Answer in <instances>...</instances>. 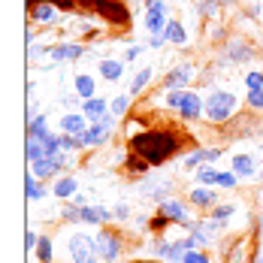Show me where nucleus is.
<instances>
[{
    "label": "nucleus",
    "instance_id": "nucleus-1",
    "mask_svg": "<svg viewBox=\"0 0 263 263\" xmlns=\"http://www.w3.org/2000/svg\"><path fill=\"white\" fill-rule=\"evenodd\" d=\"M130 148H133V155L145 158L152 166H160V163H166L179 152V133L166 130V127H152V130L133 133Z\"/></svg>",
    "mask_w": 263,
    "mask_h": 263
},
{
    "label": "nucleus",
    "instance_id": "nucleus-2",
    "mask_svg": "<svg viewBox=\"0 0 263 263\" xmlns=\"http://www.w3.org/2000/svg\"><path fill=\"white\" fill-rule=\"evenodd\" d=\"M115 130V112H103L100 118H94L91 121V127L85 133L76 136V145L79 148H91V145H106L109 142V136Z\"/></svg>",
    "mask_w": 263,
    "mask_h": 263
},
{
    "label": "nucleus",
    "instance_id": "nucleus-3",
    "mask_svg": "<svg viewBox=\"0 0 263 263\" xmlns=\"http://www.w3.org/2000/svg\"><path fill=\"white\" fill-rule=\"evenodd\" d=\"M236 112V97L233 91H212L203 103V115L209 118L212 124H224L230 115Z\"/></svg>",
    "mask_w": 263,
    "mask_h": 263
},
{
    "label": "nucleus",
    "instance_id": "nucleus-4",
    "mask_svg": "<svg viewBox=\"0 0 263 263\" xmlns=\"http://www.w3.org/2000/svg\"><path fill=\"white\" fill-rule=\"evenodd\" d=\"M67 254L73 263H100L97 254V236H88V233H73L67 242Z\"/></svg>",
    "mask_w": 263,
    "mask_h": 263
},
{
    "label": "nucleus",
    "instance_id": "nucleus-5",
    "mask_svg": "<svg viewBox=\"0 0 263 263\" xmlns=\"http://www.w3.org/2000/svg\"><path fill=\"white\" fill-rule=\"evenodd\" d=\"M94 12L115 27H127V22H130L127 0H94Z\"/></svg>",
    "mask_w": 263,
    "mask_h": 263
},
{
    "label": "nucleus",
    "instance_id": "nucleus-6",
    "mask_svg": "<svg viewBox=\"0 0 263 263\" xmlns=\"http://www.w3.org/2000/svg\"><path fill=\"white\" fill-rule=\"evenodd\" d=\"M121 251H124V245H121V236H118V233H112V230H100V233H97V254H100V263H118Z\"/></svg>",
    "mask_w": 263,
    "mask_h": 263
},
{
    "label": "nucleus",
    "instance_id": "nucleus-7",
    "mask_svg": "<svg viewBox=\"0 0 263 263\" xmlns=\"http://www.w3.org/2000/svg\"><path fill=\"white\" fill-rule=\"evenodd\" d=\"M158 212H163L173 224H182L187 230H191V224H194V218H191V212H187V206H184L182 200H160Z\"/></svg>",
    "mask_w": 263,
    "mask_h": 263
},
{
    "label": "nucleus",
    "instance_id": "nucleus-8",
    "mask_svg": "<svg viewBox=\"0 0 263 263\" xmlns=\"http://www.w3.org/2000/svg\"><path fill=\"white\" fill-rule=\"evenodd\" d=\"M257 257L251 254V242L242 236V239H233L230 248H224V263H254Z\"/></svg>",
    "mask_w": 263,
    "mask_h": 263
},
{
    "label": "nucleus",
    "instance_id": "nucleus-9",
    "mask_svg": "<svg viewBox=\"0 0 263 263\" xmlns=\"http://www.w3.org/2000/svg\"><path fill=\"white\" fill-rule=\"evenodd\" d=\"M191 82H194V67H191V64H179V67H173V70L166 73L163 88H166V91H176V88H187Z\"/></svg>",
    "mask_w": 263,
    "mask_h": 263
},
{
    "label": "nucleus",
    "instance_id": "nucleus-10",
    "mask_svg": "<svg viewBox=\"0 0 263 263\" xmlns=\"http://www.w3.org/2000/svg\"><path fill=\"white\" fill-rule=\"evenodd\" d=\"M224 49H227V58L236 61V64H245V61L254 58V46H251L248 40H242V36H230Z\"/></svg>",
    "mask_w": 263,
    "mask_h": 263
},
{
    "label": "nucleus",
    "instance_id": "nucleus-11",
    "mask_svg": "<svg viewBox=\"0 0 263 263\" xmlns=\"http://www.w3.org/2000/svg\"><path fill=\"white\" fill-rule=\"evenodd\" d=\"M187 203L197 206V209H215L218 206V194H215V187H209V184H200V187L187 191Z\"/></svg>",
    "mask_w": 263,
    "mask_h": 263
},
{
    "label": "nucleus",
    "instance_id": "nucleus-12",
    "mask_svg": "<svg viewBox=\"0 0 263 263\" xmlns=\"http://www.w3.org/2000/svg\"><path fill=\"white\" fill-rule=\"evenodd\" d=\"M91 127V118L85 112H67L61 115V133H70V136H79Z\"/></svg>",
    "mask_w": 263,
    "mask_h": 263
},
{
    "label": "nucleus",
    "instance_id": "nucleus-13",
    "mask_svg": "<svg viewBox=\"0 0 263 263\" xmlns=\"http://www.w3.org/2000/svg\"><path fill=\"white\" fill-rule=\"evenodd\" d=\"M58 6H54L52 0H40L33 9H30V18L33 22H40V25H52V22H58Z\"/></svg>",
    "mask_w": 263,
    "mask_h": 263
},
{
    "label": "nucleus",
    "instance_id": "nucleus-14",
    "mask_svg": "<svg viewBox=\"0 0 263 263\" xmlns=\"http://www.w3.org/2000/svg\"><path fill=\"white\" fill-rule=\"evenodd\" d=\"M179 115H182V121H197V118L203 115V100H200V94L187 91V97H184V103H182V109H179Z\"/></svg>",
    "mask_w": 263,
    "mask_h": 263
},
{
    "label": "nucleus",
    "instance_id": "nucleus-15",
    "mask_svg": "<svg viewBox=\"0 0 263 263\" xmlns=\"http://www.w3.org/2000/svg\"><path fill=\"white\" fill-rule=\"evenodd\" d=\"M82 54H85V49H82L79 43H61V46L49 49V58L52 61H79Z\"/></svg>",
    "mask_w": 263,
    "mask_h": 263
},
{
    "label": "nucleus",
    "instance_id": "nucleus-16",
    "mask_svg": "<svg viewBox=\"0 0 263 263\" xmlns=\"http://www.w3.org/2000/svg\"><path fill=\"white\" fill-rule=\"evenodd\" d=\"M64 166L58 163L54 158H43V160H36V163H30V173L40 179V182H46V179H52L54 173H61Z\"/></svg>",
    "mask_w": 263,
    "mask_h": 263
},
{
    "label": "nucleus",
    "instance_id": "nucleus-17",
    "mask_svg": "<svg viewBox=\"0 0 263 263\" xmlns=\"http://www.w3.org/2000/svg\"><path fill=\"white\" fill-rule=\"evenodd\" d=\"M76 191H79V179H76V176H58V182H54V187H52V194L58 200H70Z\"/></svg>",
    "mask_w": 263,
    "mask_h": 263
},
{
    "label": "nucleus",
    "instance_id": "nucleus-18",
    "mask_svg": "<svg viewBox=\"0 0 263 263\" xmlns=\"http://www.w3.org/2000/svg\"><path fill=\"white\" fill-rule=\"evenodd\" d=\"M230 166H233V173L239 179H254V170H257V163H254L251 155H233Z\"/></svg>",
    "mask_w": 263,
    "mask_h": 263
},
{
    "label": "nucleus",
    "instance_id": "nucleus-19",
    "mask_svg": "<svg viewBox=\"0 0 263 263\" xmlns=\"http://www.w3.org/2000/svg\"><path fill=\"white\" fill-rule=\"evenodd\" d=\"M46 121H49V118H46L43 112H40L36 118L30 115V118H27V136H33V139H40V142H46V139L52 136V133H49V124H46Z\"/></svg>",
    "mask_w": 263,
    "mask_h": 263
},
{
    "label": "nucleus",
    "instance_id": "nucleus-20",
    "mask_svg": "<svg viewBox=\"0 0 263 263\" xmlns=\"http://www.w3.org/2000/svg\"><path fill=\"white\" fill-rule=\"evenodd\" d=\"M73 88H76V94H79L82 100L97 97V94H94V91H97V82H94V76H88V73H79V76L73 79Z\"/></svg>",
    "mask_w": 263,
    "mask_h": 263
},
{
    "label": "nucleus",
    "instance_id": "nucleus-21",
    "mask_svg": "<svg viewBox=\"0 0 263 263\" xmlns=\"http://www.w3.org/2000/svg\"><path fill=\"white\" fill-rule=\"evenodd\" d=\"M121 73H124V64H121V61H115V58H103V61H100V76H103L106 82H118Z\"/></svg>",
    "mask_w": 263,
    "mask_h": 263
},
{
    "label": "nucleus",
    "instance_id": "nucleus-22",
    "mask_svg": "<svg viewBox=\"0 0 263 263\" xmlns=\"http://www.w3.org/2000/svg\"><path fill=\"white\" fill-rule=\"evenodd\" d=\"M163 36H166V43H173V46H184L187 43V30H184L182 22H176V18H170V25L163 30Z\"/></svg>",
    "mask_w": 263,
    "mask_h": 263
},
{
    "label": "nucleus",
    "instance_id": "nucleus-23",
    "mask_svg": "<svg viewBox=\"0 0 263 263\" xmlns=\"http://www.w3.org/2000/svg\"><path fill=\"white\" fill-rule=\"evenodd\" d=\"M166 25H170V18L163 12H145V30H148V36H160L166 30Z\"/></svg>",
    "mask_w": 263,
    "mask_h": 263
},
{
    "label": "nucleus",
    "instance_id": "nucleus-24",
    "mask_svg": "<svg viewBox=\"0 0 263 263\" xmlns=\"http://www.w3.org/2000/svg\"><path fill=\"white\" fill-rule=\"evenodd\" d=\"M25 197L30 200V203H40V200L46 197V187L40 184V179H36L33 173H27L25 176Z\"/></svg>",
    "mask_w": 263,
    "mask_h": 263
},
{
    "label": "nucleus",
    "instance_id": "nucleus-25",
    "mask_svg": "<svg viewBox=\"0 0 263 263\" xmlns=\"http://www.w3.org/2000/svg\"><path fill=\"white\" fill-rule=\"evenodd\" d=\"M109 109H112V106L106 103V97H91V100H85V103H82V112H85L91 121H94V118H100V115L109 112Z\"/></svg>",
    "mask_w": 263,
    "mask_h": 263
},
{
    "label": "nucleus",
    "instance_id": "nucleus-26",
    "mask_svg": "<svg viewBox=\"0 0 263 263\" xmlns=\"http://www.w3.org/2000/svg\"><path fill=\"white\" fill-rule=\"evenodd\" d=\"M152 73H155L152 67H142V70L136 73V79L130 82V97H139V94L148 88V82H152Z\"/></svg>",
    "mask_w": 263,
    "mask_h": 263
},
{
    "label": "nucleus",
    "instance_id": "nucleus-27",
    "mask_svg": "<svg viewBox=\"0 0 263 263\" xmlns=\"http://www.w3.org/2000/svg\"><path fill=\"white\" fill-rule=\"evenodd\" d=\"M170 182H155V179H145L142 182V191H148V197H155V200H166V194H170Z\"/></svg>",
    "mask_w": 263,
    "mask_h": 263
},
{
    "label": "nucleus",
    "instance_id": "nucleus-28",
    "mask_svg": "<svg viewBox=\"0 0 263 263\" xmlns=\"http://www.w3.org/2000/svg\"><path fill=\"white\" fill-rule=\"evenodd\" d=\"M25 155H27V163H36V160L46 158V145L33 136H27V145H25Z\"/></svg>",
    "mask_w": 263,
    "mask_h": 263
},
{
    "label": "nucleus",
    "instance_id": "nucleus-29",
    "mask_svg": "<svg viewBox=\"0 0 263 263\" xmlns=\"http://www.w3.org/2000/svg\"><path fill=\"white\" fill-rule=\"evenodd\" d=\"M187 170H194V166H200V163H209V148L206 145H200V148H194L191 155H184V160H182Z\"/></svg>",
    "mask_w": 263,
    "mask_h": 263
},
{
    "label": "nucleus",
    "instance_id": "nucleus-30",
    "mask_svg": "<svg viewBox=\"0 0 263 263\" xmlns=\"http://www.w3.org/2000/svg\"><path fill=\"white\" fill-rule=\"evenodd\" d=\"M218 176H221V170L206 166V163L197 170V182H200V184H209V187H218Z\"/></svg>",
    "mask_w": 263,
    "mask_h": 263
},
{
    "label": "nucleus",
    "instance_id": "nucleus-31",
    "mask_svg": "<svg viewBox=\"0 0 263 263\" xmlns=\"http://www.w3.org/2000/svg\"><path fill=\"white\" fill-rule=\"evenodd\" d=\"M36 260L40 263H52L54 260V248L49 236H40V245H36Z\"/></svg>",
    "mask_w": 263,
    "mask_h": 263
},
{
    "label": "nucleus",
    "instance_id": "nucleus-32",
    "mask_svg": "<svg viewBox=\"0 0 263 263\" xmlns=\"http://www.w3.org/2000/svg\"><path fill=\"white\" fill-rule=\"evenodd\" d=\"M148 166H152V163H148V160L145 158H139V155H136V158H127V163H124V170H127V173H130V176H145V173H148Z\"/></svg>",
    "mask_w": 263,
    "mask_h": 263
},
{
    "label": "nucleus",
    "instance_id": "nucleus-33",
    "mask_svg": "<svg viewBox=\"0 0 263 263\" xmlns=\"http://www.w3.org/2000/svg\"><path fill=\"white\" fill-rule=\"evenodd\" d=\"M218 0H200V6H197V12L203 15V18H212V15H218Z\"/></svg>",
    "mask_w": 263,
    "mask_h": 263
},
{
    "label": "nucleus",
    "instance_id": "nucleus-34",
    "mask_svg": "<svg viewBox=\"0 0 263 263\" xmlns=\"http://www.w3.org/2000/svg\"><path fill=\"white\" fill-rule=\"evenodd\" d=\"M236 184H239V176L233 173V170H230V173H227V170H221V176H218V187H230V191H233Z\"/></svg>",
    "mask_w": 263,
    "mask_h": 263
},
{
    "label": "nucleus",
    "instance_id": "nucleus-35",
    "mask_svg": "<svg viewBox=\"0 0 263 263\" xmlns=\"http://www.w3.org/2000/svg\"><path fill=\"white\" fill-rule=\"evenodd\" d=\"M182 263H209V257H206L203 248H191V251H184Z\"/></svg>",
    "mask_w": 263,
    "mask_h": 263
},
{
    "label": "nucleus",
    "instance_id": "nucleus-36",
    "mask_svg": "<svg viewBox=\"0 0 263 263\" xmlns=\"http://www.w3.org/2000/svg\"><path fill=\"white\" fill-rule=\"evenodd\" d=\"M127 109H130V94H121V97L112 100V112L115 115H127Z\"/></svg>",
    "mask_w": 263,
    "mask_h": 263
},
{
    "label": "nucleus",
    "instance_id": "nucleus-37",
    "mask_svg": "<svg viewBox=\"0 0 263 263\" xmlns=\"http://www.w3.org/2000/svg\"><path fill=\"white\" fill-rule=\"evenodd\" d=\"M248 106L251 109H263V88H251L248 91Z\"/></svg>",
    "mask_w": 263,
    "mask_h": 263
},
{
    "label": "nucleus",
    "instance_id": "nucleus-38",
    "mask_svg": "<svg viewBox=\"0 0 263 263\" xmlns=\"http://www.w3.org/2000/svg\"><path fill=\"white\" fill-rule=\"evenodd\" d=\"M166 224H173V221H170V218H166V215H163V212H158V215H155V218H152V221H148V227H152V230H155V233H160V230H163V227H166Z\"/></svg>",
    "mask_w": 263,
    "mask_h": 263
},
{
    "label": "nucleus",
    "instance_id": "nucleus-39",
    "mask_svg": "<svg viewBox=\"0 0 263 263\" xmlns=\"http://www.w3.org/2000/svg\"><path fill=\"white\" fill-rule=\"evenodd\" d=\"M245 85H248V91H251V88H263V73H257V70L245 73Z\"/></svg>",
    "mask_w": 263,
    "mask_h": 263
},
{
    "label": "nucleus",
    "instance_id": "nucleus-40",
    "mask_svg": "<svg viewBox=\"0 0 263 263\" xmlns=\"http://www.w3.org/2000/svg\"><path fill=\"white\" fill-rule=\"evenodd\" d=\"M145 12H163L166 15V0H145Z\"/></svg>",
    "mask_w": 263,
    "mask_h": 263
},
{
    "label": "nucleus",
    "instance_id": "nucleus-41",
    "mask_svg": "<svg viewBox=\"0 0 263 263\" xmlns=\"http://www.w3.org/2000/svg\"><path fill=\"white\" fill-rule=\"evenodd\" d=\"M36 245H40V236H36L33 230H27V236H25V248H27V251H33Z\"/></svg>",
    "mask_w": 263,
    "mask_h": 263
},
{
    "label": "nucleus",
    "instance_id": "nucleus-42",
    "mask_svg": "<svg viewBox=\"0 0 263 263\" xmlns=\"http://www.w3.org/2000/svg\"><path fill=\"white\" fill-rule=\"evenodd\" d=\"M139 54H142V49H139V46H127V49H124V61H136Z\"/></svg>",
    "mask_w": 263,
    "mask_h": 263
},
{
    "label": "nucleus",
    "instance_id": "nucleus-43",
    "mask_svg": "<svg viewBox=\"0 0 263 263\" xmlns=\"http://www.w3.org/2000/svg\"><path fill=\"white\" fill-rule=\"evenodd\" d=\"M115 218H118V221H127V218H130V206H124V203L115 206Z\"/></svg>",
    "mask_w": 263,
    "mask_h": 263
},
{
    "label": "nucleus",
    "instance_id": "nucleus-44",
    "mask_svg": "<svg viewBox=\"0 0 263 263\" xmlns=\"http://www.w3.org/2000/svg\"><path fill=\"white\" fill-rule=\"evenodd\" d=\"M97 212H100V224H106V221H112V218H115V209H106V206H97Z\"/></svg>",
    "mask_w": 263,
    "mask_h": 263
},
{
    "label": "nucleus",
    "instance_id": "nucleus-45",
    "mask_svg": "<svg viewBox=\"0 0 263 263\" xmlns=\"http://www.w3.org/2000/svg\"><path fill=\"white\" fill-rule=\"evenodd\" d=\"M54 6H58V9H64V12H67V9H73V6H79V0H52Z\"/></svg>",
    "mask_w": 263,
    "mask_h": 263
},
{
    "label": "nucleus",
    "instance_id": "nucleus-46",
    "mask_svg": "<svg viewBox=\"0 0 263 263\" xmlns=\"http://www.w3.org/2000/svg\"><path fill=\"white\" fill-rule=\"evenodd\" d=\"M148 46H152V49H163V46H166V36H163V33H160V36H148Z\"/></svg>",
    "mask_w": 263,
    "mask_h": 263
},
{
    "label": "nucleus",
    "instance_id": "nucleus-47",
    "mask_svg": "<svg viewBox=\"0 0 263 263\" xmlns=\"http://www.w3.org/2000/svg\"><path fill=\"white\" fill-rule=\"evenodd\" d=\"M127 6H133V9L136 6H145V0H127Z\"/></svg>",
    "mask_w": 263,
    "mask_h": 263
},
{
    "label": "nucleus",
    "instance_id": "nucleus-48",
    "mask_svg": "<svg viewBox=\"0 0 263 263\" xmlns=\"http://www.w3.org/2000/svg\"><path fill=\"white\" fill-rule=\"evenodd\" d=\"M170 3H184V0H170Z\"/></svg>",
    "mask_w": 263,
    "mask_h": 263
},
{
    "label": "nucleus",
    "instance_id": "nucleus-49",
    "mask_svg": "<svg viewBox=\"0 0 263 263\" xmlns=\"http://www.w3.org/2000/svg\"><path fill=\"white\" fill-rule=\"evenodd\" d=\"M260 251H263V236H260Z\"/></svg>",
    "mask_w": 263,
    "mask_h": 263
},
{
    "label": "nucleus",
    "instance_id": "nucleus-50",
    "mask_svg": "<svg viewBox=\"0 0 263 263\" xmlns=\"http://www.w3.org/2000/svg\"><path fill=\"white\" fill-rule=\"evenodd\" d=\"M260 179H263V170H260Z\"/></svg>",
    "mask_w": 263,
    "mask_h": 263
},
{
    "label": "nucleus",
    "instance_id": "nucleus-51",
    "mask_svg": "<svg viewBox=\"0 0 263 263\" xmlns=\"http://www.w3.org/2000/svg\"><path fill=\"white\" fill-rule=\"evenodd\" d=\"M260 148H263V145H260Z\"/></svg>",
    "mask_w": 263,
    "mask_h": 263
}]
</instances>
